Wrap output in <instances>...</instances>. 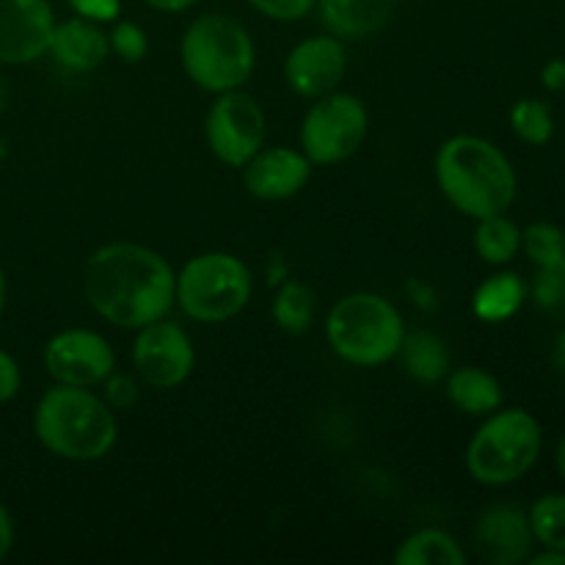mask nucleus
<instances>
[{"label":"nucleus","instance_id":"4","mask_svg":"<svg viewBox=\"0 0 565 565\" xmlns=\"http://www.w3.org/2000/svg\"><path fill=\"white\" fill-rule=\"evenodd\" d=\"M182 70L213 94L241 88L257 64L252 33L230 14H202L188 25L180 44Z\"/></svg>","mask_w":565,"mask_h":565},{"label":"nucleus","instance_id":"11","mask_svg":"<svg viewBox=\"0 0 565 565\" xmlns=\"http://www.w3.org/2000/svg\"><path fill=\"white\" fill-rule=\"evenodd\" d=\"M114 348L103 334L88 329H66L44 348V367L58 384L94 386L114 373Z\"/></svg>","mask_w":565,"mask_h":565},{"label":"nucleus","instance_id":"29","mask_svg":"<svg viewBox=\"0 0 565 565\" xmlns=\"http://www.w3.org/2000/svg\"><path fill=\"white\" fill-rule=\"evenodd\" d=\"M259 14L270 17V20H279V22H296L303 20L309 11L315 9L318 0H248Z\"/></svg>","mask_w":565,"mask_h":565},{"label":"nucleus","instance_id":"5","mask_svg":"<svg viewBox=\"0 0 565 565\" xmlns=\"http://www.w3.org/2000/svg\"><path fill=\"white\" fill-rule=\"evenodd\" d=\"M326 334L340 359L356 367H381L403 345V318L384 296L353 292L331 307Z\"/></svg>","mask_w":565,"mask_h":565},{"label":"nucleus","instance_id":"34","mask_svg":"<svg viewBox=\"0 0 565 565\" xmlns=\"http://www.w3.org/2000/svg\"><path fill=\"white\" fill-rule=\"evenodd\" d=\"M11 544H14V524H11L6 505L0 502V561H6V555L11 552Z\"/></svg>","mask_w":565,"mask_h":565},{"label":"nucleus","instance_id":"25","mask_svg":"<svg viewBox=\"0 0 565 565\" xmlns=\"http://www.w3.org/2000/svg\"><path fill=\"white\" fill-rule=\"evenodd\" d=\"M511 125L522 141L535 143V147L550 141L552 132H555L550 105L541 103V99H519L511 110Z\"/></svg>","mask_w":565,"mask_h":565},{"label":"nucleus","instance_id":"12","mask_svg":"<svg viewBox=\"0 0 565 565\" xmlns=\"http://www.w3.org/2000/svg\"><path fill=\"white\" fill-rule=\"evenodd\" d=\"M55 17L47 0H0V64H31L50 50Z\"/></svg>","mask_w":565,"mask_h":565},{"label":"nucleus","instance_id":"2","mask_svg":"<svg viewBox=\"0 0 565 565\" xmlns=\"http://www.w3.org/2000/svg\"><path fill=\"white\" fill-rule=\"evenodd\" d=\"M436 182L456 210L469 218L505 213L516 199V171L491 141L456 136L436 154Z\"/></svg>","mask_w":565,"mask_h":565},{"label":"nucleus","instance_id":"28","mask_svg":"<svg viewBox=\"0 0 565 565\" xmlns=\"http://www.w3.org/2000/svg\"><path fill=\"white\" fill-rule=\"evenodd\" d=\"M108 42H110V50H114L119 58L130 61V64L141 61L149 50L147 33H143L136 22H119V25L114 28V33H110Z\"/></svg>","mask_w":565,"mask_h":565},{"label":"nucleus","instance_id":"35","mask_svg":"<svg viewBox=\"0 0 565 565\" xmlns=\"http://www.w3.org/2000/svg\"><path fill=\"white\" fill-rule=\"evenodd\" d=\"M152 9L158 11H166V14H180V11H188L193 9V6L199 3V0H147Z\"/></svg>","mask_w":565,"mask_h":565},{"label":"nucleus","instance_id":"6","mask_svg":"<svg viewBox=\"0 0 565 565\" xmlns=\"http://www.w3.org/2000/svg\"><path fill=\"white\" fill-rule=\"evenodd\" d=\"M541 425L524 408L491 414L467 450V467L478 483L508 486L524 478L539 461Z\"/></svg>","mask_w":565,"mask_h":565},{"label":"nucleus","instance_id":"26","mask_svg":"<svg viewBox=\"0 0 565 565\" xmlns=\"http://www.w3.org/2000/svg\"><path fill=\"white\" fill-rule=\"evenodd\" d=\"M522 243L527 257L533 259L539 268L541 265H552L565 257V232L561 226L546 224V221L527 226V230L522 232Z\"/></svg>","mask_w":565,"mask_h":565},{"label":"nucleus","instance_id":"31","mask_svg":"<svg viewBox=\"0 0 565 565\" xmlns=\"http://www.w3.org/2000/svg\"><path fill=\"white\" fill-rule=\"evenodd\" d=\"M22 375L20 364L14 362V356L6 351H0V403H9L11 397L20 392Z\"/></svg>","mask_w":565,"mask_h":565},{"label":"nucleus","instance_id":"1","mask_svg":"<svg viewBox=\"0 0 565 565\" xmlns=\"http://www.w3.org/2000/svg\"><path fill=\"white\" fill-rule=\"evenodd\" d=\"M177 274L158 252L138 243H108L86 259L83 296L119 329H143L174 303Z\"/></svg>","mask_w":565,"mask_h":565},{"label":"nucleus","instance_id":"10","mask_svg":"<svg viewBox=\"0 0 565 565\" xmlns=\"http://www.w3.org/2000/svg\"><path fill=\"white\" fill-rule=\"evenodd\" d=\"M132 362L138 375L154 390H174L191 375L196 353H193L191 337L177 323L166 318L138 329L136 345H132Z\"/></svg>","mask_w":565,"mask_h":565},{"label":"nucleus","instance_id":"19","mask_svg":"<svg viewBox=\"0 0 565 565\" xmlns=\"http://www.w3.org/2000/svg\"><path fill=\"white\" fill-rule=\"evenodd\" d=\"M397 353H401L406 373L419 384H436L450 373V351L430 331H414V334L403 337Z\"/></svg>","mask_w":565,"mask_h":565},{"label":"nucleus","instance_id":"40","mask_svg":"<svg viewBox=\"0 0 565 565\" xmlns=\"http://www.w3.org/2000/svg\"><path fill=\"white\" fill-rule=\"evenodd\" d=\"M3 99H6V92H3V83H0V110H3Z\"/></svg>","mask_w":565,"mask_h":565},{"label":"nucleus","instance_id":"9","mask_svg":"<svg viewBox=\"0 0 565 565\" xmlns=\"http://www.w3.org/2000/svg\"><path fill=\"white\" fill-rule=\"evenodd\" d=\"M207 143L221 163L243 169L265 141V114L252 94L241 88L224 92L210 108L204 121Z\"/></svg>","mask_w":565,"mask_h":565},{"label":"nucleus","instance_id":"32","mask_svg":"<svg viewBox=\"0 0 565 565\" xmlns=\"http://www.w3.org/2000/svg\"><path fill=\"white\" fill-rule=\"evenodd\" d=\"M136 397H138V390L130 379H125V375H116V379L108 381V401L114 403V406L127 408L136 403Z\"/></svg>","mask_w":565,"mask_h":565},{"label":"nucleus","instance_id":"7","mask_svg":"<svg viewBox=\"0 0 565 565\" xmlns=\"http://www.w3.org/2000/svg\"><path fill=\"white\" fill-rule=\"evenodd\" d=\"M252 298V274L224 252L199 254L177 276L174 301L199 323H224L243 312Z\"/></svg>","mask_w":565,"mask_h":565},{"label":"nucleus","instance_id":"22","mask_svg":"<svg viewBox=\"0 0 565 565\" xmlns=\"http://www.w3.org/2000/svg\"><path fill=\"white\" fill-rule=\"evenodd\" d=\"M475 248H478L486 263L505 265L522 248V230L502 213L491 215V218H480L478 230H475Z\"/></svg>","mask_w":565,"mask_h":565},{"label":"nucleus","instance_id":"14","mask_svg":"<svg viewBox=\"0 0 565 565\" xmlns=\"http://www.w3.org/2000/svg\"><path fill=\"white\" fill-rule=\"evenodd\" d=\"M312 174V163L303 152L287 147L259 149L243 166V185L252 196L265 202H281L301 191Z\"/></svg>","mask_w":565,"mask_h":565},{"label":"nucleus","instance_id":"37","mask_svg":"<svg viewBox=\"0 0 565 565\" xmlns=\"http://www.w3.org/2000/svg\"><path fill=\"white\" fill-rule=\"evenodd\" d=\"M552 362H555V367L561 370V373L565 375V331L555 340V351H552Z\"/></svg>","mask_w":565,"mask_h":565},{"label":"nucleus","instance_id":"8","mask_svg":"<svg viewBox=\"0 0 565 565\" xmlns=\"http://www.w3.org/2000/svg\"><path fill=\"white\" fill-rule=\"evenodd\" d=\"M370 130L367 108L353 94H323L307 110L301 125V147L309 163H342L362 147Z\"/></svg>","mask_w":565,"mask_h":565},{"label":"nucleus","instance_id":"27","mask_svg":"<svg viewBox=\"0 0 565 565\" xmlns=\"http://www.w3.org/2000/svg\"><path fill=\"white\" fill-rule=\"evenodd\" d=\"M533 296L544 312L565 320V257L552 265H541L539 276H535Z\"/></svg>","mask_w":565,"mask_h":565},{"label":"nucleus","instance_id":"24","mask_svg":"<svg viewBox=\"0 0 565 565\" xmlns=\"http://www.w3.org/2000/svg\"><path fill=\"white\" fill-rule=\"evenodd\" d=\"M530 530L546 550L565 552V497L546 494L530 511Z\"/></svg>","mask_w":565,"mask_h":565},{"label":"nucleus","instance_id":"30","mask_svg":"<svg viewBox=\"0 0 565 565\" xmlns=\"http://www.w3.org/2000/svg\"><path fill=\"white\" fill-rule=\"evenodd\" d=\"M77 17L92 22H114L121 11V0H66Z\"/></svg>","mask_w":565,"mask_h":565},{"label":"nucleus","instance_id":"20","mask_svg":"<svg viewBox=\"0 0 565 565\" xmlns=\"http://www.w3.org/2000/svg\"><path fill=\"white\" fill-rule=\"evenodd\" d=\"M397 565H463L467 552L445 530H417L395 552Z\"/></svg>","mask_w":565,"mask_h":565},{"label":"nucleus","instance_id":"18","mask_svg":"<svg viewBox=\"0 0 565 565\" xmlns=\"http://www.w3.org/2000/svg\"><path fill=\"white\" fill-rule=\"evenodd\" d=\"M447 397L452 406L472 417L497 412L502 406V386L491 373L480 367H461L447 381Z\"/></svg>","mask_w":565,"mask_h":565},{"label":"nucleus","instance_id":"21","mask_svg":"<svg viewBox=\"0 0 565 565\" xmlns=\"http://www.w3.org/2000/svg\"><path fill=\"white\" fill-rule=\"evenodd\" d=\"M524 281L516 274H497L489 276L483 285L475 290V315L486 323H502L513 318L524 301Z\"/></svg>","mask_w":565,"mask_h":565},{"label":"nucleus","instance_id":"39","mask_svg":"<svg viewBox=\"0 0 565 565\" xmlns=\"http://www.w3.org/2000/svg\"><path fill=\"white\" fill-rule=\"evenodd\" d=\"M557 469H561V475L565 480V439L561 441V447H557Z\"/></svg>","mask_w":565,"mask_h":565},{"label":"nucleus","instance_id":"38","mask_svg":"<svg viewBox=\"0 0 565 565\" xmlns=\"http://www.w3.org/2000/svg\"><path fill=\"white\" fill-rule=\"evenodd\" d=\"M6 296H9V285H6V274L3 268H0V315H3L6 309Z\"/></svg>","mask_w":565,"mask_h":565},{"label":"nucleus","instance_id":"16","mask_svg":"<svg viewBox=\"0 0 565 565\" xmlns=\"http://www.w3.org/2000/svg\"><path fill=\"white\" fill-rule=\"evenodd\" d=\"M53 58L58 61L61 66L75 72H92L97 66L105 64L110 53V42L103 31H99L97 22L83 20V17H75V20L55 22L53 39H50V50Z\"/></svg>","mask_w":565,"mask_h":565},{"label":"nucleus","instance_id":"36","mask_svg":"<svg viewBox=\"0 0 565 565\" xmlns=\"http://www.w3.org/2000/svg\"><path fill=\"white\" fill-rule=\"evenodd\" d=\"M533 565H565V552L561 550H546L533 557Z\"/></svg>","mask_w":565,"mask_h":565},{"label":"nucleus","instance_id":"13","mask_svg":"<svg viewBox=\"0 0 565 565\" xmlns=\"http://www.w3.org/2000/svg\"><path fill=\"white\" fill-rule=\"evenodd\" d=\"M348 55L337 36H312L298 42L285 61V77L301 97L331 94L345 77Z\"/></svg>","mask_w":565,"mask_h":565},{"label":"nucleus","instance_id":"3","mask_svg":"<svg viewBox=\"0 0 565 565\" xmlns=\"http://www.w3.org/2000/svg\"><path fill=\"white\" fill-rule=\"evenodd\" d=\"M33 434L64 461H99L116 445V419L88 386L58 384L36 403Z\"/></svg>","mask_w":565,"mask_h":565},{"label":"nucleus","instance_id":"33","mask_svg":"<svg viewBox=\"0 0 565 565\" xmlns=\"http://www.w3.org/2000/svg\"><path fill=\"white\" fill-rule=\"evenodd\" d=\"M541 81L550 92H565V61L563 58H552L550 64L544 66L541 72Z\"/></svg>","mask_w":565,"mask_h":565},{"label":"nucleus","instance_id":"23","mask_svg":"<svg viewBox=\"0 0 565 565\" xmlns=\"http://www.w3.org/2000/svg\"><path fill=\"white\" fill-rule=\"evenodd\" d=\"M274 320L281 331L303 334L315 320V292L301 281H287L274 298Z\"/></svg>","mask_w":565,"mask_h":565},{"label":"nucleus","instance_id":"17","mask_svg":"<svg viewBox=\"0 0 565 565\" xmlns=\"http://www.w3.org/2000/svg\"><path fill=\"white\" fill-rule=\"evenodd\" d=\"M326 31L337 39H364L392 20L395 0H318Z\"/></svg>","mask_w":565,"mask_h":565},{"label":"nucleus","instance_id":"15","mask_svg":"<svg viewBox=\"0 0 565 565\" xmlns=\"http://www.w3.org/2000/svg\"><path fill=\"white\" fill-rule=\"evenodd\" d=\"M475 546L478 555L491 565L522 563L533 546L530 516L516 505L486 508L475 527Z\"/></svg>","mask_w":565,"mask_h":565}]
</instances>
